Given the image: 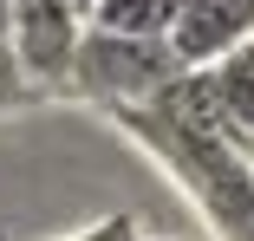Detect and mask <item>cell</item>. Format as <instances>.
I'll return each instance as SVG.
<instances>
[{
  "instance_id": "obj_8",
  "label": "cell",
  "mask_w": 254,
  "mask_h": 241,
  "mask_svg": "<svg viewBox=\"0 0 254 241\" xmlns=\"http://www.w3.org/2000/svg\"><path fill=\"white\" fill-rule=\"evenodd\" d=\"M118 241H143V235H137V222H124V235H118Z\"/></svg>"
},
{
  "instance_id": "obj_6",
  "label": "cell",
  "mask_w": 254,
  "mask_h": 241,
  "mask_svg": "<svg viewBox=\"0 0 254 241\" xmlns=\"http://www.w3.org/2000/svg\"><path fill=\"white\" fill-rule=\"evenodd\" d=\"M176 20V0H98L85 13L91 33H111V39H170Z\"/></svg>"
},
{
  "instance_id": "obj_4",
  "label": "cell",
  "mask_w": 254,
  "mask_h": 241,
  "mask_svg": "<svg viewBox=\"0 0 254 241\" xmlns=\"http://www.w3.org/2000/svg\"><path fill=\"white\" fill-rule=\"evenodd\" d=\"M241 39H254V0H176L163 46L183 72H202L222 53H235Z\"/></svg>"
},
{
  "instance_id": "obj_7",
  "label": "cell",
  "mask_w": 254,
  "mask_h": 241,
  "mask_svg": "<svg viewBox=\"0 0 254 241\" xmlns=\"http://www.w3.org/2000/svg\"><path fill=\"white\" fill-rule=\"evenodd\" d=\"M124 222H130V215H105V222H91V228H78V235H59V241H118Z\"/></svg>"
},
{
  "instance_id": "obj_9",
  "label": "cell",
  "mask_w": 254,
  "mask_h": 241,
  "mask_svg": "<svg viewBox=\"0 0 254 241\" xmlns=\"http://www.w3.org/2000/svg\"><path fill=\"white\" fill-rule=\"evenodd\" d=\"M72 7H78V13H91V7H98V0H72Z\"/></svg>"
},
{
  "instance_id": "obj_10",
  "label": "cell",
  "mask_w": 254,
  "mask_h": 241,
  "mask_svg": "<svg viewBox=\"0 0 254 241\" xmlns=\"http://www.w3.org/2000/svg\"><path fill=\"white\" fill-rule=\"evenodd\" d=\"M235 241H254V222H248V228H241V235H235Z\"/></svg>"
},
{
  "instance_id": "obj_3",
  "label": "cell",
  "mask_w": 254,
  "mask_h": 241,
  "mask_svg": "<svg viewBox=\"0 0 254 241\" xmlns=\"http://www.w3.org/2000/svg\"><path fill=\"white\" fill-rule=\"evenodd\" d=\"M7 39H13V59H20V78L33 85V98L39 91H65L78 39H85V13L72 0H13Z\"/></svg>"
},
{
  "instance_id": "obj_1",
  "label": "cell",
  "mask_w": 254,
  "mask_h": 241,
  "mask_svg": "<svg viewBox=\"0 0 254 241\" xmlns=\"http://www.w3.org/2000/svg\"><path fill=\"white\" fill-rule=\"evenodd\" d=\"M118 124L137 137V150H150L183 182V196L202 209L215 241H235L254 222V150L215 118L202 72H176L150 105L118 111Z\"/></svg>"
},
{
  "instance_id": "obj_5",
  "label": "cell",
  "mask_w": 254,
  "mask_h": 241,
  "mask_svg": "<svg viewBox=\"0 0 254 241\" xmlns=\"http://www.w3.org/2000/svg\"><path fill=\"white\" fill-rule=\"evenodd\" d=\"M202 85H209L215 118L254 150V39H241L235 53H222L215 65H202Z\"/></svg>"
},
{
  "instance_id": "obj_2",
  "label": "cell",
  "mask_w": 254,
  "mask_h": 241,
  "mask_svg": "<svg viewBox=\"0 0 254 241\" xmlns=\"http://www.w3.org/2000/svg\"><path fill=\"white\" fill-rule=\"evenodd\" d=\"M176 72H183V65L170 59V46H163V39H111V33H91V26H85L65 91H78V98L105 105V111L118 118V111L150 105Z\"/></svg>"
}]
</instances>
